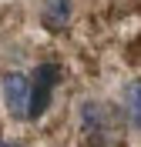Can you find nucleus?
Masks as SVG:
<instances>
[{
  "label": "nucleus",
  "instance_id": "1",
  "mask_svg": "<svg viewBox=\"0 0 141 147\" xmlns=\"http://www.w3.org/2000/svg\"><path fill=\"white\" fill-rule=\"evenodd\" d=\"M57 80H61V67L57 64H40L34 70V84H30V110H27V120H37L40 114L47 110L50 104V94H54Z\"/></svg>",
  "mask_w": 141,
  "mask_h": 147
},
{
  "label": "nucleus",
  "instance_id": "2",
  "mask_svg": "<svg viewBox=\"0 0 141 147\" xmlns=\"http://www.w3.org/2000/svg\"><path fill=\"white\" fill-rule=\"evenodd\" d=\"M0 90H3V104H7L10 117L27 120L30 110V80L24 74H3L0 77Z\"/></svg>",
  "mask_w": 141,
  "mask_h": 147
},
{
  "label": "nucleus",
  "instance_id": "3",
  "mask_svg": "<svg viewBox=\"0 0 141 147\" xmlns=\"http://www.w3.org/2000/svg\"><path fill=\"white\" fill-rule=\"evenodd\" d=\"M71 13H74L71 0H44V27L64 30L71 24Z\"/></svg>",
  "mask_w": 141,
  "mask_h": 147
},
{
  "label": "nucleus",
  "instance_id": "4",
  "mask_svg": "<svg viewBox=\"0 0 141 147\" xmlns=\"http://www.w3.org/2000/svg\"><path fill=\"white\" fill-rule=\"evenodd\" d=\"M124 110H128V120L141 130V80L124 84Z\"/></svg>",
  "mask_w": 141,
  "mask_h": 147
},
{
  "label": "nucleus",
  "instance_id": "5",
  "mask_svg": "<svg viewBox=\"0 0 141 147\" xmlns=\"http://www.w3.org/2000/svg\"><path fill=\"white\" fill-rule=\"evenodd\" d=\"M81 117H84V127L87 130H108V107L104 104H97V100H87L84 104V110H81Z\"/></svg>",
  "mask_w": 141,
  "mask_h": 147
},
{
  "label": "nucleus",
  "instance_id": "6",
  "mask_svg": "<svg viewBox=\"0 0 141 147\" xmlns=\"http://www.w3.org/2000/svg\"><path fill=\"white\" fill-rule=\"evenodd\" d=\"M0 147H17V144H10V140H3V137H0Z\"/></svg>",
  "mask_w": 141,
  "mask_h": 147
}]
</instances>
